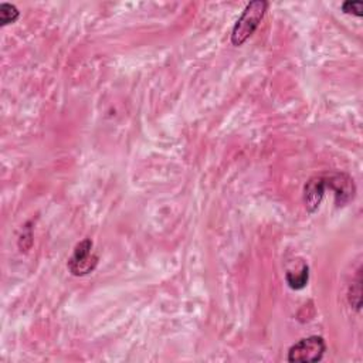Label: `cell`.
Listing matches in <instances>:
<instances>
[{"instance_id": "6da1fadb", "label": "cell", "mask_w": 363, "mask_h": 363, "mask_svg": "<svg viewBox=\"0 0 363 363\" xmlns=\"http://www.w3.org/2000/svg\"><path fill=\"white\" fill-rule=\"evenodd\" d=\"M269 9V2L266 0H254L250 2L243 10L241 16L236 22L232 30V44L236 47L243 45L260 26L266 12Z\"/></svg>"}, {"instance_id": "7a4b0ae2", "label": "cell", "mask_w": 363, "mask_h": 363, "mask_svg": "<svg viewBox=\"0 0 363 363\" xmlns=\"http://www.w3.org/2000/svg\"><path fill=\"white\" fill-rule=\"evenodd\" d=\"M327 352V343L321 336H308L294 343L288 350V362L315 363L320 362Z\"/></svg>"}, {"instance_id": "3957f363", "label": "cell", "mask_w": 363, "mask_h": 363, "mask_svg": "<svg viewBox=\"0 0 363 363\" xmlns=\"http://www.w3.org/2000/svg\"><path fill=\"white\" fill-rule=\"evenodd\" d=\"M92 241L90 239L83 240L74 248V252L69 260V270L76 277H83L92 273L98 264V257L92 254Z\"/></svg>"}, {"instance_id": "277c9868", "label": "cell", "mask_w": 363, "mask_h": 363, "mask_svg": "<svg viewBox=\"0 0 363 363\" xmlns=\"http://www.w3.org/2000/svg\"><path fill=\"white\" fill-rule=\"evenodd\" d=\"M327 190V179L325 178H313L309 179L304 187V203L309 213L318 211V207L324 199Z\"/></svg>"}, {"instance_id": "5b68a950", "label": "cell", "mask_w": 363, "mask_h": 363, "mask_svg": "<svg viewBox=\"0 0 363 363\" xmlns=\"http://www.w3.org/2000/svg\"><path fill=\"white\" fill-rule=\"evenodd\" d=\"M327 185L335 192L338 206H345L355 197V185L353 180L346 175H334L327 179Z\"/></svg>"}, {"instance_id": "8992f818", "label": "cell", "mask_w": 363, "mask_h": 363, "mask_svg": "<svg viewBox=\"0 0 363 363\" xmlns=\"http://www.w3.org/2000/svg\"><path fill=\"white\" fill-rule=\"evenodd\" d=\"M285 280L290 288L292 290H302L306 287L309 280V267L305 263H301L299 269L288 270L285 273Z\"/></svg>"}, {"instance_id": "52a82bcc", "label": "cell", "mask_w": 363, "mask_h": 363, "mask_svg": "<svg viewBox=\"0 0 363 363\" xmlns=\"http://www.w3.org/2000/svg\"><path fill=\"white\" fill-rule=\"evenodd\" d=\"M20 17V12L15 5L2 3L0 5V26H8L17 22Z\"/></svg>"}, {"instance_id": "ba28073f", "label": "cell", "mask_w": 363, "mask_h": 363, "mask_svg": "<svg viewBox=\"0 0 363 363\" xmlns=\"http://www.w3.org/2000/svg\"><path fill=\"white\" fill-rule=\"evenodd\" d=\"M356 298L355 299V309L359 311L360 309V305H362V278H360V270L357 271V276H356V281L352 284L350 287V291H349V301L352 298Z\"/></svg>"}, {"instance_id": "9c48e42d", "label": "cell", "mask_w": 363, "mask_h": 363, "mask_svg": "<svg viewBox=\"0 0 363 363\" xmlns=\"http://www.w3.org/2000/svg\"><path fill=\"white\" fill-rule=\"evenodd\" d=\"M341 9L343 13L353 15L356 17H360L363 15V3L360 0H348V2L342 3Z\"/></svg>"}]
</instances>
